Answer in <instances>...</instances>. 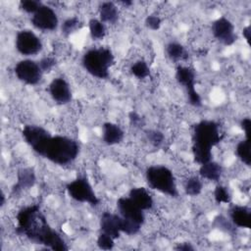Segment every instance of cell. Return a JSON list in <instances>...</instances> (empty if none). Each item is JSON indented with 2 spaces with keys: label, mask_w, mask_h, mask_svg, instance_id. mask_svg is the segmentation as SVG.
I'll return each instance as SVG.
<instances>
[{
  "label": "cell",
  "mask_w": 251,
  "mask_h": 251,
  "mask_svg": "<svg viewBox=\"0 0 251 251\" xmlns=\"http://www.w3.org/2000/svg\"><path fill=\"white\" fill-rule=\"evenodd\" d=\"M16 232L52 250H68L65 240L48 225L38 204L24 207L18 212Z\"/></svg>",
  "instance_id": "6da1fadb"
},
{
  "label": "cell",
  "mask_w": 251,
  "mask_h": 251,
  "mask_svg": "<svg viewBox=\"0 0 251 251\" xmlns=\"http://www.w3.org/2000/svg\"><path fill=\"white\" fill-rule=\"evenodd\" d=\"M224 135L220 133L219 125L214 121L203 120L193 127L192 153L194 161L202 165L212 160V148L221 142Z\"/></svg>",
  "instance_id": "7a4b0ae2"
},
{
  "label": "cell",
  "mask_w": 251,
  "mask_h": 251,
  "mask_svg": "<svg viewBox=\"0 0 251 251\" xmlns=\"http://www.w3.org/2000/svg\"><path fill=\"white\" fill-rule=\"evenodd\" d=\"M79 146L77 142L63 135L50 136L36 153L57 165H68L77 157Z\"/></svg>",
  "instance_id": "3957f363"
},
{
  "label": "cell",
  "mask_w": 251,
  "mask_h": 251,
  "mask_svg": "<svg viewBox=\"0 0 251 251\" xmlns=\"http://www.w3.org/2000/svg\"><path fill=\"white\" fill-rule=\"evenodd\" d=\"M81 62L83 68L91 75L98 78H107L109 69L115 62V57L109 48L99 47L86 51Z\"/></svg>",
  "instance_id": "277c9868"
},
{
  "label": "cell",
  "mask_w": 251,
  "mask_h": 251,
  "mask_svg": "<svg viewBox=\"0 0 251 251\" xmlns=\"http://www.w3.org/2000/svg\"><path fill=\"white\" fill-rule=\"evenodd\" d=\"M145 177L150 188L172 197L178 195L174 174L169 168L159 165L148 167Z\"/></svg>",
  "instance_id": "5b68a950"
},
{
  "label": "cell",
  "mask_w": 251,
  "mask_h": 251,
  "mask_svg": "<svg viewBox=\"0 0 251 251\" xmlns=\"http://www.w3.org/2000/svg\"><path fill=\"white\" fill-rule=\"evenodd\" d=\"M71 198L77 202L88 203L91 206H97L100 203L93 188L85 176H77L66 186Z\"/></svg>",
  "instance_id": "8992f818"
},
{
  "label": "cell",
  "mask_w": 251,
  "mask_h": 251,
  "mask_svg": "<svg viewBox=\"0 0 251 251\" xmlns=\"http://www.w3.org/2000/svg\"><path fill=\"white\" fill-rule=\"evenodd\" d=\"M195 77L196 74L194 69L190 67L177 66L176 70V78L177 82L186 89L189 104H191L194 107H201V97L195 90Z\"/></svg>",
  "instance_id": "52a82bcc"
},
{
  "label": "cell",
  "mask_w": 251,
  "mask_h": 251,
  "mask_svg": "<svg viewBox=\"0 0 251 251\" xmlns=\"http://www.w3.org/2000/svg\"><path fill=\"white\" fill-rule=\"evenodd\" d=\"M14 72L21 81L28 85L37 84L40 81L43 74L38 63L28 59L22 60L17 63Z\"/></svg>",
  "instance_id": "ba28073f"
},
{
  "label": "cell",
  "mask_w": 251,
  "mask_h": 251,
  "mask_svg": "<svg viewBox=\"0 0 251 251\" xmlns=\"http://www.w3.org/2000/svg\"><path fill=\"white\" fill-rule=\"evenodd\" d=\"M16 49L24 56L37 54L42 49V42L31 30L24 29L17 33L15 41Z\"/></svg>",
  "instance_id": "9c48e42d"
},
{
  "label": "cell",
  "mask_w": 251,
  "mask_h": 251,
  "mask_svg": "<svg viewBox=\"0 0 251 251\" xmlns=\"http://www.w3.org/2000/svg\"><path fill=\"white\" fill-rule=\"evenodd\" d=\"M58 17L55 11L46 5H42L32 16L31 24L41 30H54L58 26Z\"/></svg>",
  "instance_id": "30bf717a"
},
{
  "label": "cell",
  "mask_w": 251,
  "mask_h": 251,
  "mask_svg": "<svg viewBox=\"0 0 251 251\" xmlns=\"http://www.w3.org/2000/svg\"><path fill=\"white\" fill-rule=\"evenodd\" d=\"M212 32L215 38L226 46L233 44L237 39L233 25L225 17L219 18L212 24Z\"/></svg>",
  "instance_id": "8fae6325"
},
{
  "label": "cell",
  "mask_w": 251,
  "mask_h": 251,
  "mask_svg": "<svg viewBox=\"0 0 251 251\" xmlns=\"http://www.w3.org/2000/svg\"><path fill=\"white\" fill-rule=\"evenodd\" d=\"M117 207L120 213V216L127 221L134 222L139 225H143L145 217L143 210H141L137 205H135L129 197H121L117 201Z\"/></svg>",
  "instance_id": "7c38bea8"
},
{
  "label": "cell",
  "mask_w": 251,
  "mask_h": 251,
  "mask_svg": "<svg viewBox=\"0 0 251 251\" xmlns=\"http://www.w3.org/2000/svg\"><path fill=\"white\" fill-rule=\"evenodd\" d=\"M51 134L39 126L26 125L23 129V136L25 142L36 151Z\"/></svg>",
  "instance_id": "4fadbf2b"
},
{
  "label": "cell",
  "mask_w": 251,
  "mask_h": 251,
  "mask_svg": "<svg viewBox=\"0 0 251 251\" xmlns=\"http://www.w3.org/2000/svg\"><path fill=\"white\" fill-rule=\"evenodd\" d=\"M49 92L53 100L58 104H67L72 99L70 85L63 77H56L50 82Z\"/></svg>",
  "instance_id": "5bb4252c"
},
{
  "label": "cell",
  "mask_w": 251,
  "mask_h": 251,
  "mask_svg": "<svg viewBox=\"0 0 251 251\" xmlns=\"http://www.w3.org/2000/svg\"><path fill=\"white\" fill-rule=\"evenodd\" d=\"M100 232H104L114 239L119 238L122 232L120 215L104 212L100 218Z\"/></svg>",
  "instance_id": "9a60e30c"
},
{
  "label": "cell",
  "mask_w": 251,
  "mask_h": 251,
  "mask_svg": "<svg viewBox=\"0 0 251 251\" xmlns=\"http://www.w3.org/2000/svg\"><path fill=\"white\" fill-rule=\"evenodd\" d=\"M229 218L233 225L239 227L250 228L251 226V212L246 206L234 205L229 208Z\"/></svg>",
  "instance_id": "2e32d148"
},
{
  "label": "cell",
  "mask_w": 251,
  "mask_h": 251,
  "mask_svg": "<svg viewBox=\"0 0 251 251\" xmlns=\"http://www.w3.org/2000/svg\"><path fill=\"white\" fill-rule=\"evenodd\" d=\"M35 180H36V177H35L33 169L24 168L19 170L17 174V182L13 186L12 193L18 194L22 190L32 187L35 183Z\"/></svg>",
  "instance_id": "e0dca14e"
},
{
  "label": "cell",
  "mask_w": 251,
  "mask_h": 251,
  "mask_svg": "<svg viewBox=\"0 0 251 251\" xmlns=\"http://www.w3.org/2000/svg\"><path fill=\"white\" fill-rule=\"evenodd\" d=\"M129 199L141 210H149L153 207V198L144 187H133L128 194Z\"/></svg>",
  "instance_id": "ac0fdd59"
},
{
  "label": "cell",
  "mask_w": 251,
  "mask_h": 251,
  "mask_svg": "<svg viewBox=\"0 0 251 251\" xmlns=\"http://www.w3.org/2000/svg\"><path fill=\"white\" fill-rule=\"evenodd\" d=\"M103 141L108 145L120 143L124 138V131L119 125L114 123H105L103 125Z\"/></svg>",
  "instance_id": "d6986e66"
},
{
  "label": "cell",
  "mask_w": 251,
  "mask_h": 251,
  "mask_svg": "<svg viewBox=\"0 0 251 251\" xmlns=\"http://www.w3.org/2000/svg\"><path fill=\"white\" fill-rule=\"evenodd\" d=\"M223 173L222 166L214 161H209L201 165L199 169V174L202 177L212 180V181H219Z\"/></svg>",
  "instance_id": "ffe728a7"
},
{
  "label": "cell",
  "mask_w": 251,
  "mask_h": 251,
  "mask_svg": "<svg viewBox=\"0 0 251 251\" xmlns=\"http://www.w3.org/2000/svg\"><path fill=\"white\" fill-rule=\"evenodd\" d=\"M100 21L109 24H115L119 19V11L113 2H103L99 7Z\"/></svg>",
  "instance_id": "44dd1931"
},
{
  "label": "cell",
  "mask_w": 251,
  "mask_h": 251,
  "mask_svg": "<svg viewBox=\"0 0 251 251\" xmlns=\"http://www.w3.org/2000/svg\"><path fill=\"white\" fill-rule=\"evenodd\" d=\"M236 155L237 157L246 165L250 166L251 165V155H250V139L245 138L241 141L238 142L236 146Z\"/></svg>",
  "instance_id": "7402d4cb"
},
{
  "label": "cell",
  "mask_w": 251,
  "mask_h": 251,
  "mask_svg": "<svg viewBox=\"0 0 251 251\" xmlns=\"http://www.w3.org/2000/svg\"><path fill=\"white\" fill-rule=\"evenodd\" d=\"M166 51L168 56L174 61L183 60L187 58V53L184 47L177 42H170L166 47Z\"/></svg>",
  "instance_id": "603a6c76"
},
{
  "label": "cell",
  "mask_w": 251,
  "mask_h": 251,
  "mask_svg": "<svg viewBox=\"0 0 251 251\" xmlns=\"http://www.w3.org/2000/svg\"><path fill=\"white\" fill-rule=\"evenodd\" d=\"M89 32L92 39L94 40L102 39L106 34V28L104 24L100 20L91 19L89 21Z\"/></svg>",
  "instance_id": "cb8c5ba5"
},
{
  "label": "cell",
  "mask_w": 251,
  "mask_h": 251,
  "mask_svg": "<svg viewBox=\"0 0 251 251\" xmlns=\"http://www.w3.org/2000/svg\"><path fill=\"white\" fill-rule=\"evenodd\" d=\"M202 181L197 176H191L189 177L185 184H184V190L185 193L189 196H197L202 191Z\"/></svg>",
  "instance_id": "d4e9b609"
},
{
  "label": "cell",
  "mask_w": 251,
  "mask_h": 251,
  "mask_svg": "<svg viewBox=\"0 0 251 251\" xmlns=\"http://www.w3.org/2000/svg\"><path fill=\"white\" fill-rule=\"evenodd\" d=\"M130 71H131V74L139 79L145 78L150 75V70H149L148 65L146 64V62H144L142 60H139V61L135 62L131 66Z\"/></svg>",
  "instance_id": "484cf974"
},
{
  "label": "cell",
  "mask_w": 251,
  "mask_h": 251,
  "mask_svg": "<svg viewBox=\"0 0 251 251\" xmlns=\"http://www.w3.org/2000/svg\"><path fill=\"white\" fill-rule=\"evenodd\" d=\"M80 25H81V24L77 18H75V17L69 18L62 24V33L64 35L68 36L71 33H73L75 30L79 28Z\"/></svg>",
  "instance_id": "4316f807"
},
{
  "label": "cell",
  "mask_w": 251,
  "mask_h": 251,
  "mask_svg": "<svg viewBox=\"0 0 251 251\" xmlns=\"http://www.w3.org/2000/svg\"><path fill=\"white\" fill-rule=\"evenodd\" d=\"M214 197L217 203H229L230 202V194L226 187L223 185H217L214 191Z\"/></svg>",
  "instance_id": "83f0119b"
},
{
  "label": "cell",
  "mask_w": 251,
  "mask_h": 251,
  "mask_svg": "<svg viewBox=\"0 0 251 251\" xmlns=\"http://www.w3.org/2000/svg\"><path fill=\"white\" fill-rule=\"evenodd\" d=\"M114 238L104 232H100V234L98 235L97 238V245L100 249L103 250H111L114 248L115 242H114Z\"/></svg>",
  "instance_id": "f1b7e54d"
},
{
  "label": "cell",
  "mask_w": 251,
  "mask_h": 251,
  "mask_svg": "<svg viewBox=\"0 0 251 251\" xmlns=\"http://www.w3.org/2000/svg\"><path fill=\"white\" fill-rule=\"evenodd\" d=\"M43 4L37 0H22L20 2V7L26 13L34 14Z\"/></svg>",
  "instance_id": "f546056e"
},
{
  "label": "cell",
  "mask_w": 251,
  "mask_h": 251,
  "mask_svg": "<svg viewBox=\"0 0 251 251\" xmlns=\"http://www.w3.org/2000/svg\"><path fill=\"white\" fill-rule=\"evenodd\" d=\"M146 136L149 142L155 147H159L164 141V134L156 129L146 130Z\"/></svg>",
  "instance_id": "4dcf8cb0"
},
{
  "label": "cell",
  "mask_w": 251,
  "mask_h": 251,
  "mask_svg": "<svg viewBox=\"0 0 251 251\" xmlns=\"http://www.w3.org/2000/svg\"><path fill=\"white\" fill-rule=\"evenodd\" d=\"M161 19L156 15H150L145 19V25L152 30H158L161 26Z\"/></svg>",
  "instance_id": "1f68e13d"
},
{
  "label": "cell",
  "mask_w": 251,
  "mask_h": 251,
  "mask_svg": "<svg viewBox=\"0 0 251 251\" xmlns=\"http://www.w3.org/2000/svg\"><path fill=\"white\" fill-rule=\"evenodd\" d=\"M38 65L43 73L50 72L52 70V68L56 65V60L52 57H44L38 62Z\"/></svg>",
  "instance_id": "d6a6232c"
},
{
  "label": "cell",
  "mask_w": 251,
  "mask_h": 251,
  "mask_svg": "<svg viewBox=\"0 0 251 251\" xmlns=\"http://www.w3.org/2000/svg\"><path fill=\"white\" fill-rule=\"evenodd\" d=\"M128 119H129V123L132 126H141L143 125V119L136 112L131 111L128 114Z\"/></svg>",
  "instance_id": "836d02e7"
},
{
  "label": "cell",
  "mask_w": 251,
  "mask_h": 251,
  "mask_svg": "<svg viewBox=\"0 0 251 251\" xmlns=\"http://www.w3.org/2000/svg\"><path fill=\"white\" fill-rule=\"evenodd\" d=\"M240 126L241 128L244 130L245 132V138H249L250 139V131H251V120L249 118H244L242 119V121L240 122Z\"/></svg>",
  "instance_id": "e575fe53"
},
{
  "label": "cell",
  "mask_w": 251,
  "mask_h": 251,
  "mask_svg": "<svg viewBox=\"0 0 251 251\" xmlns=\"http://www.w3.org/2000/svg\"><path fill=\"white\" fill-rule=\"evenodd\" d=\"M215 222L217 223V225H218L219 227L225 228L226 231H227V230L229 231V230L231 229V226H230V225L228 224V222H227L224 217H222V216L217 217V218L215 219Z\"/></svg>",
  "instance_id": "d590c367"
},
{
  "label": "cell",
  "mask_w": 251,
  "mask_h": 251,
  "mask_svg": "<svg viewBox=\"0 0 251 251\" xmlns=\"http://www.w3.org/2000/svg\"><path fill=\"white\" fill-rule=\"evenodd\" d=\"M175 249L176 250H180V251H192V250H194L193 246L190 243H187V242L179 243L177 246H176Z\"/></svg>",
  "instance_id": "8d00e7d4"
},
{
  "label": "cell",
  "mask_w": 251,
  "mask_h": 251,
  "mask_svg": "<svg viewBox=\"0 0 251 251\" xmlns=\"http://www.w3.org/2000/svg\"><path fill=\"white\" fill-rule=\"evenodd\" d=\"M242 33H243V36H244V38L246 39L247 43L250 45V38H251L250 25H247L246 27H244V28H243V31H242Z\"/></svg>",
  "instance_id": "74e56055"
},
{
  "label": "cell",
  "mask_w": 251,
  "mask_h": 251,
  "mask_svg": "<svg viewBox=\"0 0 251 251\" xmlns=\"http://www.w3.org/2000/svg\"><path fill=\"white\" fill-rule=\"evenodd\" d=\"M0 197H1L0 205H1V207H2V206H4V204H5V195H4V193H3V192L1 193V196H0Z\"/></svg>",
  "instance_id": "f35d334b"
},
{
  "label": "cell",
  "mask_w": 251,
  "mask_h": 251,
  "mask_svg": "<svg viewBox=\"0 0 251 251\" xmlns=\"http://www.w3.org/2000/svg\"><path fill=\"white\" fill-rule=\"evenodd\" d=\"M122 3H123L124 5H126V6H128V5H131V4H132L131 1H123Z\"/></svg>",
  "instance_id": "ab89813d"
}]
</instances>
